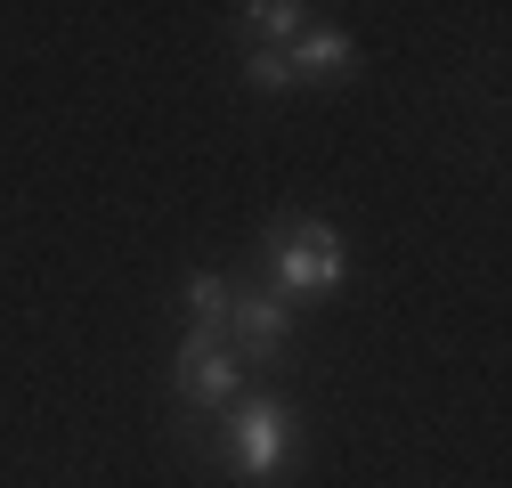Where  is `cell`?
<instances>
[{"instance_id":"obj_5","label":"cell","mask_w":512,"mask_h":488,"mask_svg":"<svg viewBox=\"0 0 512 488\" xmlns=\"http://www.w3.org/2000/svg\"><path fill=\"white\" fill-rule=\"evenodd\" d=\"M285 66H293V90L301 82H317V90H334L350 66H358V41L342 33V25H309L301 41H285Z\"/></svg>"},{"instance_id":"obj_4","label":"cell","mask_w":512,"mask_h":488,"mask_svg":"<svg viewBox=\"0 0 512 488\" xmlns=\"http://www.w3.org/2000/svg\"><path fill=\"white\" fill-rule=\"evenodd\" d=\"M171 391H179L187 407H220V399H236V358H228V342H196V334H187L179 358H171Z\"/></svg>"},{"instance_id":"obj_6","label":"cell","mask_w":512,"mask_h":488,"mask_svg":"<svg viewBox=\"0 0 512 488\" xmlns=\"http://www.w3.org/2000/svg\"><path fill=\"white\" fill-rule=\"evenodd\" d=\"M228 277L220 269H196V277H187V334H196V342H228Z\"/></svg>"},{"instance_id":"obj_8","label":"cell","mask_w":512,"mask_h":488,"mask_svg":"<svg viewBox=\"0 0 512 488\" xmlns=\"http://www.w3.org/2000/svg\"><path fill=\"white\" fill-rule=\"evenodd\" d=\"M244 82L261 90V98H285V90H293V66H285V49H252V57H244Z\"/></svg>"},{"instance_id":"obj_2","label":"cell","mask_w":512,"mask_h":488,"mask_svg":"<svg viewBox=\"0 0 512 488\" xmlns=\"http://www.w3.org/2000/svg\"><path fill=\"white\" fill-rule=\"evenodd\" d=\"M342 277H350V244L326 220L277 228V244H269V293L277 301H326V293H342Z\"/></svg>"},{"instance_id":"obj_1","label":"cell","mask_w":512,"mask_h":488,"mask_svg":"<svg viewBox=\"0 0 512 488\" xmlns=\"http://www.w3.org/2000/svg\"><path fill=\"white\" fill-rule=\"evenodd\" d=\"M293 448H301V415H293L277 391L228 407V472H236L244 488H277V480L293 472Z\"/></svg>"},{"instance_id":"obj_3","label":"cell","mask_w":512,"mask_h":488,"mask_svg":"<svg viewBox=\"0 0 512 488\" xmlns=\"http://www.w3.org/2000/svg\"><path fill=\"white\" fill-rule=\"evenodd\" d=\"M228 358H244V366H277L285 350H293V301H277V293H236L228 301Z\"/></svg>"},{"instance_id":"obj_7","label":"cell","mask_w":512,"mask_h":488,"mask_svg":"<svg viewBox=\"0 0 512 488\" xmlns=\"http://www.w3.org/2000/svg\"><path fill=\"white\" fill-rule=\"evenodd\" d=\"M236 17H244V33H252V49H285V41L309 33V9H301V0H252V9H236Z\"/></svg>"}]
</instances>
